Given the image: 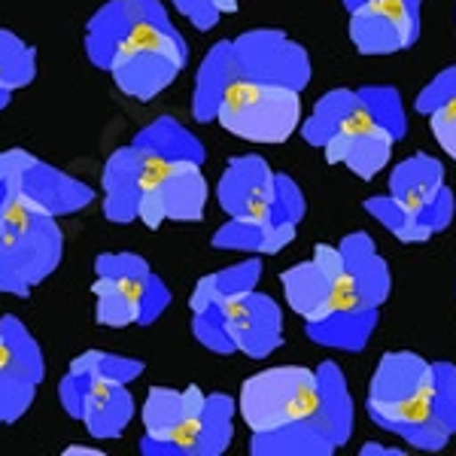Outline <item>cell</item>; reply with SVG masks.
I'll use <instances>...</instances> for the list:
<instances>
[{
    "mask_svg": "<svg viewBox=\"0 0 456 456\" xmlns=\"http://www.w3.org/2000/svg\"><path fill=\"white\" fill-rule=\"evenodd\" d=\"M64 256L58 216L34 210L19 195L0 208V296L28 298L55 274Z\"/></svg>",
    "mask_w": 456,
    "mask_h": 456,
    "instance_id": "cell-1",
    "label": "cell"
},
{
    "mask_svg": "<svg viewBox=\"0 0 456 456\" xmlns=\"http://www.w3.org/2000/svg\"><path fill=\"white\" fill-rule=\"evenodd\" d=\"M189 43L174 28L161 0H141V21L131 34L128 46L113 61L110 77L116 88L128 98L146 101L159 98L167 86L186 70Z\"/></svg>",
    "mask_w": 456,
    "mask_h": 456,
    "instance_id": "cell-2",
    "label": "cell"
},
{
    "mask_svg": "<svg viewBox=\"0 0 456 456\" xmlns=\"http://www.w3.org/2000/svg\"><path fill=\"white\" fill-rule=\"evenodd\" d=\"M320 408V378L305 365H277L244 380L238 395L240 420L249 432L283 429L307 420Z\"/></svg>",
    "mask_w": 456,
    "mask_h": 456,
    "instance_id": "cell-3",
    "label": "cell"
},
{
    "mask_svg": "<svg viewBox=\"0 0 456 456\" xmlns=\"http://www.w3.org/2000/svg\"><path fill=\"white\" fill-rule=\"evenodd\" d=\"M216 122L249 143H283L301 128V92L234 79L219 104Z\"/></svg>",
    "mask_w": 456,
    "mask_h": 456,
    "instance_id": "cell-4",
    "label": "cell"
},
{
    "mask_svg": "<svg viewBox=\"0 0 456 456\" xmlns=\"http://www.w3.org/2000/svg\"><path fill=\"white\" fill-rule=\"evenodd\" d=\"M208 393L201 387H152L143 399V456H201V414Z\"/></svg>",
    "mask_w": 456,
    "mask_h": 456,
    "instance_id": "cell-5",
    "label": "cell"
},
{
    "mask_svg": "<svg viewBox=\"0 0 456 456\" xmlns=\"http://www.w3.org/2000/svg\"><path fill=\"white\" fill-rule=\"evenodd\" d=\"M141 159L143 171L137 219L152 232L161 223H201L210 198V186L201 174V165H192V161L165 165V161L146 156Z\"/></svg>",
    "mask_w": 456,
    "mask_h": 456,
    "instance_id": "cell-6",
    "label": "cell"
},
{
    "mask_svg": "<svg viewBox=\"0 0 456 456\" xmlns=\"http://www.w3.org/2000/svg\"><path fill=\"white\" fill-rule=\"evenodd\" d=\"M0 183H6L10 192L31 204L34 210H43L58 219L73 216L92 201H98V192L88 183L77 180L49 161H40L28 150L0 152Z\"/></svg>",
    "mask_w": 456,
    "mask_h": 456,
    "instance_id": "cell-7",
    "label": "cell"
},
{
    "mask_svg": "<svg viewBox=\"0 0 456 456\" xmlns=\"http://www.w3.org/2000/svg\"><path fill=\"white\" fill-rule=\"evenodd\" d=\"M58 402L64 414L83 423L88 436L98 441L122 438L137 414L128 384H110L79 371H68L58 380Z\"/></svg>",
    "mask_w": 456,
    "mask_h": 456,
    "instance_id": "cell-8",
    "label": "cell"
},
{
    "mask_svg": "<svg viewBox=\"0 0 456 456\" xmlns=\"http://www.w3.org/2000/svg\"><path fill=\"white\" fill-rule=\"evenodd\" d=\"M389 195L429 234H441L456 216V195L444 183V165L429 152H414L393 167Z\"/></svg>",
    "mask_w": 456,
    "mask_h": 456,
    "instance_id": "cell-9",
    "label": "cell"
},
{
    "mask_svg": "<svg viewBox=\"0 0 456 456\" xmlns=\"http://www.w3.org/2000/svg\"><path fill=\"white\" fill-rule=\"evenodd\" d=\"M234 43V58H238L240 79H253V83L283 86L305 92V86L314 77L311 55L305 46L289 40L286 31L277 28H253V31L240 34Z\"/></svg>",
    "mask_w": 456,
    "mask_h": 456,
    "instance_id": "cell-10",
    "label": "cell"
},
{
    "mask_svg": "<svg viewBox=\"0 0 456 456\" xmlns=\"http://www.w3.org/2000/svg\"><path fill=\"white\" fill-rule=\"evenodd\" d=\"M423 0H369L350 10V43L359 55L404 53L420 37Z\"/></svg>",
    "mask_w": 456,
    "mask_h": 456,
    "instance_id": "cell-11",
    "label": "cell"
},
{
    "mask_svg": "<svg viewBox=\"0 0 456 456\" xmlns=\"http://www.w3.org/2000/svg\"><path fill=\"white\" fill-rule=\"evenodd\" d=\"M94 322L107 329L125 326H152L161 314L171 307V289L159 281L156 271L134 281H113V277H94Z\"/></svg>",
    "mask_w": 456,
    "mask_h": 456,
    "instance_id": "cell-12",
    "label": "cell"
},
{
    "mask_svg": "<svg viewBox=\"0 0 456 456\" xmlns=\"http://www.w3.org/2000/svg\"><path fill=\"white\" fill-rule=\"evenodd\" d=\"M395 143L399 141L387 128H380L362 101H359L356 110L347 116V122L341 125V131L335 137H329L322 152H326L329 165H347L359 180H374L387 167Z\"/></svg>",
    "mask_w": 456,
    "mask_h": 456,
    "instance_id": "cell-13",
    "label": "cell"
},
{
    "mask_svg": "<svg viewBox=\"0 0 456 456\" xmlns=\"http://www.w3.org/2000/svg\"><path fill=\"white\" fill-rule=\"evenodd\" d=\"M277 174L262 156H238L225 165L216 183V201L228 219H265L271 223Z\"/></svg>",
    "mask_w": 456,
    "mask_h": 456,
    "instance_id": "cell-14",
    "label": "cell"
},
{
    "mask_svg": "<svg viewBox=\"0 0 456 456\" xmlns=\"http://www.w3.org/2000/svg\"><path fill=\"white\" fill-rule=\"evenodd\" d=\"M341 274H344L341 247L316 244L311 259L292 265V268H286L281 274V286L289 311L298 314L305 322L320 320L329 307L332 286Z\"/></svg>",
    "mask_w": 456,
    "mask_h": 456,
    "instance_id": "cell-15",
    "label": "cell"
},
{
    "mask_svg": "<svg viewBox=\"0 0 456 456\" xmlns=\"http://www.w3.org/2000/svg\"><path fill=\"white\" fill-rule=\"evenodd\" d=\"M228 332L238 353L249 359L271 356L283 344V311L271 296L253 289L247 296L225 298Z\"/></svg>",
    "mask_w": 456,
    "mask_h": 456,
    "instance_id": "cell-16",
    "label": "cell"
},
{
    "mask_svg": "<svg viewBox=\"0 0 456 456\" xmlns=\"http://www.w3.org/2000/svg\"><path fill=\"white\" fill-rule=\"evenodd\" d=\"M365 411H369L374 426L399 436L402 441H408L411 447H417V451L438 453V451H444L453 438L451 432H447V426L438 420L432 399H423V395L402 399V402L365 399Z\"/></svg>",
    "mask_w": 456,
    "mask_h": 456,
    "instance_id": "cell-17",
    "label": "cell"
},
{
    "mask_svg": "<svg viewBox=\"0 0 456 456\" xmlns=\"http://www.w3.org/2000/svg\"><path fill=\"white\" fill-rule=\"evenodd\" d=\"M436 399V362L408 350L384 353L371 374L369 399L374 402H402V399Z\"/></svg>",
    "mask_w": 456,
    "mask_h": 456,
    "instance_id": "cell-18",
    "label": "cell"
},
{
    "mask_svg": "<svg viewBox=\"0 0 456 456\" xmlns=\"http://www.w3.org/2000/svg\"><path fill=\"white\" fill-rule=\"evenodd\" d=\"M141 171L143 159L134 143L119 146L101 171V189H104V219L113 225H131L137 223V210H141Z\"/></svg>",
    "mask_w": 456,
    "mask_h": 456,
    "instance_id": "cell-19",
    "label": "cell"
},
{
    "mask_svg": "<svg viewBox=\"0 0 456 456\" xmlns=\"http://www.w3.org/2000/svg\"><path fill=\"white\" fill-rule=\"evenodd\" d=\"M141 21V0H107L92 19L86 21V58L98 70L110 73L113 61L128 46Z\"/></svg>",
    "mask_w": 456,
    "mask_h": 456,
    "instance_id": "cell-20",
    "label": "cell"
},
{
    "mask_svg": "<svg viewBox=\"0 0 456 456\" xmlns=\"http://www.w3.org/2000/svg\"><path fill=\"white\" fill-rule=\"evenodd\" d=\"M341 256L347 265V274L356 283L359 296L365 298V305L384 307L389 292H393V274H389V265L384 256L378 253L371 234L365 232H350L347 238H341Z\"/></svg>",
    "mask_w": 456,
    "mask_h": 456,
    "instance_id": "cell-21",
    "label": "cell"
},
{
    "mask_svg": "<svg viewBox=\"0 0 456 456\" xmlns=\"http://www.w3.org/2000/svg\"><path fill=\"white\" fill-rule=\"evenodd\" d=\"M378 314L380 307H369V305L338 307V311H329L320 320L305 322V335L314 344H320V347L359 353L371 341L374 326H378Z\"/></svg>",
    "mask_w": 456,
    "mask_h": 456,
    "instance_id": "cell-22",
    "label": "cell"
},
{
    "mask_svg": "<svg viewBox=\"0 0 456 456\" xmlns=\"http://www.w3.org/2000/svg\"><path fill=\"white\" fill-rule=\"evenodd\" d=\"M238 58H234V43L219 40L213 43L204 55L201 68L195 73V92H192V116L195 122L208 125L216 122L219 104H223L225 92L238 79Z\"/></svg>",
    "mask_w": 456,
    "mask_h": 456,
    "instance_id": "cell-23",
    "label": "cell"
},
{
    "mask_svg": "<svg viewBox=\"0 0 456 456\" xmlns=\"http://www.w3.org/2000/svg\"><path fill=\"white\" fill-rule=\"evenodd\" d=\"M131 143L141 150V156L165 161V165H180V161L204 165V143L174 116L152 119L146 128H141V134Z\"/></svg>",
    "mask_w": 456,
    "mask_h": 456,
    "instance_id": "cell-24",
    "label": "cell"
},
{
    "mask_svg": "<svg viewBox=\"0 0 456 456\" xmlns=\"http://www.w3.org/2000/svg\"><path fill=\"white\" fill-rule=\"evenodd\" d=\"M316 378H320V408H316L314 420L322 426L335 447H344L353 436V399L350 387L344 380L341 365L326 359L316 365Z\"/></svg>",
    "mask_w": 456,
    "mask_h": 456,
    "instance_id": "cell-25",
    "label": "cell"
},
{
    "mask_svg": "<svg viewBox=\"0 0 456 456\" xmlns=\"http://www.w3.org/2000/svg\"><path fill=\"white\" fill-rule=\"evenodd\" d=\"M338 447L332 438L322 432V426L307 417V420L289 423L283 429L253 432L249 438V453L253 456H332Z\"/></svg>",
    "mask_w": 456,
    "mask_h": 456,
    "instance_id": "cell-26",
    "label": "cell"
},
{
    "mask_svg": "<svg viewBox=\"0 0 456 456\" xmlns=\"http://www.w3.org/2000/svg\"><path fill=\"white\" fill-rule=\"evenodd\" d=\"M298 225H274L265 219H228L210 238L213 249H240L253 256H274L296 240Z\"/></svg>",
    "mask_w": 456,
    "mask_h": 456,
    "instance_id": "cell-27",
    "label": "cell"
},
{
    "mask_svg": "<svg viewBox=\"0 0 456 456\" xmlns=\"http://www.w3.org/2000/svg\"><path fill=\"white\" fill-rule=\"evenodd\" d=\"M259 281H262V262L256 259V256L238 265H228V268L216 271V274H204L201 281L195 283L189 307L198 311V307L210 305V301L247 296V292L259 289Z\"/></svg>",
    "mask_w": 456,
    "mask_h": 456,
    "instance_id": "cell-28",
    "label": "cell"
},
{
    "mask_svg": "<svg viewBox=\"0 0 456 456\" xmlns=\"http://www.w3.org/2000/svg\"><path fill=\"white\" fill-rule=\"evenodd\" d=\"M37 77V53L19 34L0 28V113L10 107L12 94L28 88Z\"/></svg>",
    "mask_w": 456,
    "mask_h": 456,
    "instance_id": "cell-29",
    "label": "cell"
},
{
    "mask_svg": "<svg viewBox=\"0 0 456 456\" xmlns=\"http://www.w3.org/2000/svg\"><path fill=\"white\" fill-rule=\"evenodd\" d=\"M359 104V94L356 88H332L326 92L320 101L314 104L311 116L301 122V137H305L311 146H326L329 137H335L341 131V125L347 122V116L356 110Z\"/></svg>",
    "mask_w": 456,
    "mask_h": 456,
    "instance_id": "cell-30",
    "label": "cell"
},
{
    "mask_svg": "<svg viewBox=\"0 0 456 456\" xmlns=\"http://www.w3.org/2000/svg\"><path fill=\"white\" fill-rule=\"evenodd\" d=\"M0 332H4L6 341V362H12L16 369L28 371L43 384L46 380V356H43V347L31 335V329L16 314H4L0 316Z\"/></svg>",
    "mask_w": 456,
    "mask_h": 456,
    "instance_id": "cell-31",
    "label": "cell"
},
{
    "mask_svg": "<svg viewBox=\"0 0 456 456\" xmlns=\"http://www.w3.org/2000/svg\"><path fill=\"white\" fill-rule=\"evenodd\" d=\"M234 414L238 402L228 393H208L201 414V456H219L228 451L234 438Z\"/></svg>",
    "mask_w": 456,
    "mask_h": 456,
    "instance_id": "cell-32",
    "label": "cell"
},
{
    "mask_svg": "<svg viewBox=\"0 0 456 456\" xmlns=\"http://www.w3.org/2000/svg\"><path fill=\"white\" fill-rule=\"evenodd\" d=\"M37 387H40V380L16 369L12 362L0 369V426H10L28 414V408L34 404Z\"/></svg>",
    "mask_w": 456,
    "mask_h": 456,
    "instance_id": "cell-33",
    "label": "cell"
},
{
    "mask_svg": "<svg viewBox=\"0 0 456 456\" xmlns=\"http://www.w3.org/2000/svg\"><path fill=\"white\" fill-rule=\"evenodd\" d=\"M359 101L365 104V110L371 113V119L387 128L395 141H404L408 137V113H404L402 94L395 92L393 86H362L356 88Z\"/></svg>",
    "mask_w": 456,
    "mask_h": 456,
    "instance_id": "cell-34",
    "label": "cell"
},
{
    "mask_svg": "<svg viewBox=\"0 0 456 456\" xmlns=\"http://www.w3.org/2000/svg\"><path fill=\"white\" fill-rule=\"evenodd\" d=\"M70 371L88 374V378L110 380V384H131L146 371L143 359H131V356H116V353L104 350H88L83 356H77L70 362Z\"/></svg>",
    "mask_w": 456,
    "mask_h": 456,
    "instance_id": "cell-35",
    "label": "cell"
},
{
    "mask_svg": "<svg viewBox=\"0 0 456 456\" xmlns=\"http://www.w3.org/2000/svg\"><path fill=\"white\" fill-rule=\"evenodd\" d=\"M192 335L204 350L216 353V356H232V353H238L232 344V332H228L225 298L210 301V305L192 311Z\"/></svg>",
    "mask_w": 456,
    "mask_h": 456,
    "instance_id": "cell-36",
    "label": "cell"
},
{
    "mask_svg": "<svg viewBox=\"0 0 456 456\" xmlns=\"http://www.w3.org/2000/svg\"><path fill=\"white\" fill-rule=\"evenodd\" d=\"M365 213H369L371 219H378L380 225L387 228L389 234H393L395 240H402V244H426V240L432 238L426 228L417 223L411 213H404L399 204L393 201V195H371L369 201H365Z\"/></svg>",
    "mask_w": 456,
    "mask_h": 456,
    "instance_id": "cell-37",
    "label": "cell"
},
{
    "mask_svg": "<svg viewBox=\"0 0 456 456\" xmlns=\"http://www.w3.org/2000/svg\"><path fill=\"white\" fill-rule=\"evenodd\" d=\"M305 192L289 174H277L274 204H271V223L274 225H298L305 219Z\"/></svg>",
    "mask_w": 456,
    "mask_h": 456,
    "instance_id": "cell-38",
    "label": "cell"
},
{
    "mask_svg": "<svg viewBox=\"0 0 456 456\" xmlns=\"http://www.w3.org/2000/svg\"><path fill=\"white\" fill-rule=\"evenodd\" d=\"M436 414L447 426V432L456 436V365L436 362Z\"/></svg>",
    "mask_w": 456,
    "mask_h": 456,
    "instance_id": "cell-39",
    "label": "cell"
},
{
    "mask_svg": "<svg viewBox=\"0 0 456 456\" xmlns=\"http://www.w3.org/2000/svg\"><path fill=\"white\" fill-rule=\"evenodd\" d=\"M453 98H456V64L444 68L429 86L420 88L414 107H417V113L429 116L432 110H438L441 104H447V101H453Z\"/></svg>",
    "mask_w": 456,
    "mask_h": 456,
    "instance_id": "cell-40",
    "label": "cell"
},
{
    "mask_svg": "<svg viewBox=\"0 0 456 456\" xmlns=\"http://www.w3.org/2000/svg\"><path fill=\"white\" fill-rule=\"evenodd\" d=\"M426 119H429L432 137L438 141V146L456 161V98L441 104L438 110H432Z\"/></svg>",
    "mask_w": 456,
    "mask_h": 456,
    "instance_id": "cell-41",
    "label": "cell"
},
{
    "mask_svg": "<svg viewBox=\"0 0 456 456\" xmlns=\"http://www.w3.org/2000/svg\"><path fill=\"white\" fill-rule=\"evenodd\" d=\"M171 6L183 19L192 21L195 31H213L219 25V19H223V12L216 10L213 0H171Z\"/></svg>",
    "mask_w": 456,
    "mask_h": 456,
    "instance_id": "cell-42",
    "label": "cell"
},
{
    "mask_svg": "<svg viewBox=\"0 0 456 456\" xmlns=\"http://www.w3.org/2000/svg\"><path fill=\"white\" fill-rule=\"evenodd\" d=\"M359 453L362 456H402L404 451L402 447H384V444H378V441H369V444L359 447Z\"/></svg>",
    "mask_w": 456,
    "mask_h": 456,
    "instance_id": "cell-43",
    "label": "cell"
},
{
    "mask_svg": "<svg viewBox=\"0 0 456 456\" xmlns=\"http://www.w3.org/2000/svg\"><path fill=\"white\" fill-rule=\"evenodd\" d=\"M64 456H101L98 447H64Z\"/></svg>",
    "mask_w": 456,
    "mask_h": 456,
    "instance_id": "cell-44",
    "label": "cell"
},
{
    "mask_svg": "<svg viewBox=\"0 0 456 456\" xmlns=\"http://www.w3.org/2000/svg\"><path fill=\"white\" fill-rule=\"evenodd\" d=\"M216 4V10L223 12V16H228V12H238V0H213Z\"/></svg>",
    "mask_w": 456,
    "mask_h": 456,
    "instance_id": "cell-45",
    "label": "cell"
},
{
    "mask_svg": "<svg viewBox=\"0 0 456 456\" xmlns=\"http://www.w3.org/2000/svg\"><path fill=\"white\" fill-rule=\"evenodd\" d=\"M6 365V341H4V332H0V369Z\"/></svg>",
    "mask_w": 456,
    "mask_h": 456,
    "instance_id": "cell-46",
    "label": "cell"
},
{
    "mask_svg": "<svg viewBox=\"0 0 456 456\" xmlns=\"http://www.w3.org/2000/svg\"><path fill=\"white\" fill-rule=\"evenodd\" d=\"M6 198H10V186H6V183H0V208L6 204Z\"/></svg>",
    "mask_w": 456,
    "mask_h": 456,
    "instance_id": "cell-47",
    "label": "cell"
},
{
    "mask_svg": "<svg viewBox=\"0 0 456 456\" xmlns=\"http://www.w3.org/2000/svg\"><path fill=\"white\" fill-rule=\"evenodd\" d=\"M362 4H369V0H344V6H347V12H350V10H356V6H362Z\"/></svg>",
    "mask_w": 456,
    "mask_h": 456,
    "instance_id": "cell-48",
    "label": "cell"
}]
</instances>
